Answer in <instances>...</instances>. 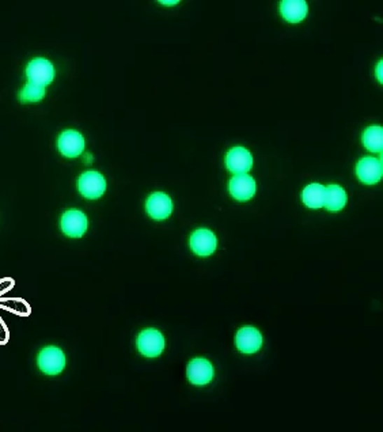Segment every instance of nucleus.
I'll return each mask as SVG.
<instances>
[{
    "mask_svg": "<svg viewBox=\"0 0 383 432\" xmlns=\"http://www.w3.org/2000/svg\"><path fill=\"white\" fill-rule=\"evenodd\" d=\"M189 245H190V249L197 256L207 257L216 251L218 239H216V235L211 230L199 228L190 235Z\"/></svg>",
    "mask_w": 383,
    "mask_h": 432,
    "instance_id": "nucleus-7",
    "label": "nucleus"
},
{
    "mask_svg": "<svg viewBox=\"0 0 383 432\" xmlns=\"http://www.w3.org/2000/svg\"><path fill=\"white\" fill-rule=\"evenodd\" d=\"M363 144L371 153L382 154L383 130L382 127H370L363 134Z\"/></svg>",
    "mask_w": 383,
    "mask_h": 432,
    "instance_id": "nucleus-17",
    "label": "nucleus"
},
{
    "mask_svg": "<svg viewBox=\"0 0 383 432\" xmlns=\"http://www.w3.org/2000/svg\"><path fill=\"white\" fill-rule=\"evenodd\" d=\"M46 95V88L29 82L21 92V98L25 102H37L41 101Z\"/></svg>",
    "mask_w": 383,
    "mask_h": 432,
    "instance_id": "nucleus-18",
    "label": "nucleus"
},
{
    "mask_svg": "<svg viewBox=\"0 0 383 432\" xmlns=\"http://www.w3.org/2000/svg\"><path fill=\"white\" fill-rule=\"evenodd\" d=\"M253 155L244 147H234L225 155V166L235 176L248 174L253 167Z\"/></svg>",
    "mask_w": 383,
    "mask_h": 432,
    "instance_id": "nucleus-6",
    "label": "nucleus"
},
{
    "mask_svg": "<svg viewBox=\"0 0 383 432\" xmlns=\"http://www.w3.org/2000/svg\"><path fill=\"white\" fill-rule=\"evenodd\" d=\"M356 174L363 183L374 185L382 180V158L377 160L374 157H365L359 160L356 166Z\"/></svg>",
    "mask_w": 383,
    "mask_h": 432,
    "instance_id": "nucleus-10",
    "label": "nucleus"
},
{
    "mask_svg": "<svg viewBox=\"0 0 383 432\" xmlns=\"http://www.w3.org/2000/svg\"><path fill=\"white\" fill-rule=\"evenodd\" d=\"M281 15L291 23L302 22L307 15V3L303 0H284L280 4Z\"/></svg>",
    "mask_w": 383,
    "mask_h": 432,
    "instance_id": "nucleus-14",
    "label": "nucleus"
},
{
    "mask_svg": "<svg viewBox=\"0 0 383 432\" xmlns=\"http://www.w3.org/2000/svg\"><path fill=\"white\" fill-rule=\"evenodd\" d=\"M177 3H179L177 0H174V1H170V0L169 1H162V4H165V6H173V4H177Z\"/></svg>",
    "mask_w": 383,
    "mask_h": 432,
    "instance_id": "nucleus-20",
    "label": "nucleus"
},
{
    "mask_svg": "<svg viewBox=\"0 0 383 432\" xmlns=\"http://www.w3.org/2000/svg\"><path fill=\"white\" fill-rule=\"evenodd\" d=\"M57 147L64 157L78 158L85 151V139L78 131L68 130L59 137Z\"/></svg>",
    "mask_w": 383,
    "mask_h": 432,
    "instance_id": "nucleus-9",
    "label": "nucleus"
},
{
    "mask_svg": "<svg viewBox=\"0 0 383 432\" xmlns=\"http://www.w3.org/2000/svg\"><path fill=\"white\" fill-rule=\"evenodd\" d=\"M39 367L48 375H57L66 367V355L57 347H46L39 355Z\"/></svg>",
    "mask_w": 383,
    "mask_h": 432,
    "instance_id": "nucleus-2",
    "label": "nucleus"
},
{
    "mask_svg": "<svg viewBox=\"0 0 383 432\" xmlns=\"http://www.w3.org/2000/svg\"><path fill=\"white\" fill-rule=\"evenodd\" d=\"M88 216L78 209H69L62 218V230L71 238H81L88 231Z\"/></svg>",
    "mask_w": 383,
    "mask_h": 432,
    "instance_id": "nucleus-8",
    "label": "nucleus"
},
{
    "mask_svg": "<svg viewBox=\"0 0 383 432\" xmlns=\"http://www.w3.org/2000/svg\"><path fill=\"white\" fill-rule=\"evenodd\" d=\"M263 342H264V339H263L261 332L253 326H245L239 329L235 336L237 348L244 354H254L260 351V348L263 347Z\"/></svg>",
    "mask_w": 383,
    "mask_h": 432,
    "instance_id": "nucleus-11",
    "label": "nucleus"
},
{
    "mask_svg": "<svg viewBox=\"0 0 383 432\" xmlns=\"http://www.w3.org/2000/svg\"><path fill=\"white\" fill-rule=\"evenodd\" d=\"M348 196L345 190L336 183L325 186V203L323 207L330 212H338L347 204Z\"/></svg>",
    "mask_w": 383,
    "mask_h": 432,
    "instance_id": "nucleus-15",
    "label": "nucleus"
},
{
    "mask_svg": "<svg viewBox=\"0 0 383 432\" xmlns=\"http://www.w3.org/2000/svg\"><path fill=\"white\" fill-rule=\"evenodd\" d=\"M26 75H27L29 82L46 88L52 83L55 78V69L52 63L46 59H34L29 63L27 69H26Z\"/></svg>",
    "mask_w": 383,
    "mask_h": 432,
    "instance_id": "nucleus-5",
    "label": "nucleus"
},
{
    "mask_svg": "<svg viewBox=\"0 0 383 432\" xmlns=\"http://www.w3.org/2000/svg\"><path fill=\"white\" fill-rule=\"evenodd\" d=\"M377 76H378V79H379V82L382 83L383 82L382 62H379V64H378V69H377Z\"/></svg>",
    "mask_w": 383,
    "mask_h": 432,
    "instance_id": "nucleus-19",
    "label": "nucleus"
},
{
    "mask_svg": "<svg viewBox=\"0 0 383 432\" xmlns=\"http://www.w3.org/2000/svg\"><path fill=\"white\" fill-rule=\"evenodd\" d=\"M147 212L153 219L163 221L167 219L173 212V202L172 199L162 192L153 193L147 200Z\"/></svg>",
    "mask_w": 383,
    "mask_h": 432,
    "instance_id": "nucleus-13",
    "label": "nucleus"
},
{
    "mask_svg": "<svg viewBox=\"0 0 383 432\" xmlns=\"http://www.w3.org/2000/svg\"><path fill=\"white\" fill-rule=\"evenodd\" d=\"M79 192L86 197V199H99L105 190H106V181L104 176L98 172H86L81 176L78 182Z\"/></svg>",
    "mask_w": 383,
    "mask_h": 432,
    "instance_id": "nucleus-3",
    "label": "nucleus"
},
{
    "mask_svg": "<svg viewBox=\"0 0 383 432\" xmlns=\"http://www.w3.org/2000/svg\"><path fill=\"white\" fill-rule=\"evenodd\" d=\"M214 374H215L214 365L204 358L193 359L190 363L188 364V368H186V375H188L189 382L196 386L208 385L214 379Z\"/></svg>",
    "mask_w": 383,
    "mask_h": 432,
    "instance_id": "nucleus-4",
    "label": "nucleus"
},
{
    "mask_svg": "<svg viewBox=\"0 0 383 432\" xmlns=\"http://www.w3.org/2000/svg\"><path fill=\"white\" fill-rule=\"evenodd\" d=\"M302 200L309 208H313V209L322 208L325 203V186L318 182L307 185L303 189Z\"/></svg>",
    "mask_w": 383,
    "mask_h": 432,
    "instance_id": "nucleus-16",
    "label": "nucleus"
},
{
    "mask_svg": "<svg viewBox=\"0 0 383 432\" xmlns=\"http://www.w3.org/2000/svg\"><path fill=\"white\" fill-rule=\"evenodd\" d=\"M165 337L157 329H146L137 337V348L146 358H157L165 349Z\"/></svg>",
    "mask_w": 383,
    "mask_h": 432,
    "instance_id": "nucleus-1",
    "label": "nucleus"
},
{
    "mask_svg": "<svg viewBox=\"0 0 383 432\" xmlns=\"http://www.w3.org/2000/svg\"><path fill=\"white\" fill-rule=\"evenodd\" d=\"M231 196L238 202H248L254 195L257 185L251 176L249 174H238L234 176L228 185Z\"/></svg>",
    "mask_w": 383,
    "mask_h": 432,
    "instance_id": "nucleus-12",
    "label": "nucleus"
}]
</instances>
